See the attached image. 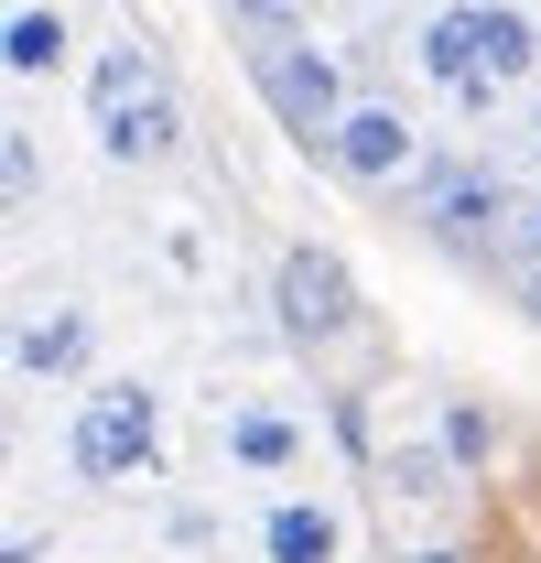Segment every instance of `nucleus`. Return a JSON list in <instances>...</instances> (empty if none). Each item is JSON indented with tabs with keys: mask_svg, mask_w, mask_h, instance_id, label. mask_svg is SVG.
<instances>
[{
	"mask_svg": "<svg viewBox=\"0 0 541 563\" xmlns=\"http://www.w3.org/2000/svg\"><path fill=\"white\" fill-rule=\"evenodd\" d=\"M66 466L87 488H131L163 466V390H141V379H98L66 422Z\"/></svg>",
	"mask_w": 541,
	"mask_h": 563,
	"instance_id": "nucleus-3",
	"label": "nucleus"
},
{
	"mask_svg": "<svg viewBox=\"0 0 541 563\" xmlns=\"http://www.w3.org/2000/svg\"><path fill=\"white\" fill-rule=\"evenodd\" d=\"M87 347H98V325H87L76 303H44V314H22V325H11V379H22V390L76 379V368H87Z\"/></svg>",
	"mask_w": 541,
	"mask_h": 563,
	"instance_id": "nucleus-7",
	"label": "nucleus"
},
{
	"mask_svg": "<svg viewBox=\"0 0 541 563\" xmlns=\"http://www.w3.org/2000/svg\"><path fill=\"white\" fill-rule=\"evenodd\" d=\"M509 250H520V261H531V272H541V196H531V207H520V217H509Z\"/></svg>",
	"mask_w": 541,
	"mask_h": 563,
	"instance_id": "nucleus-15",
	"label": "nucleus"
},
{
	"mask_svg": "<svg viewBox=\"0 0 541 563\" xmlns=\"http://www.w3.org/2000/svg\"><path fill=\"white\" fill-rule=\"evenodd\" d=\"M531 207L498 163H444V174H422V217L444 228V239H509V217Z\"/></svg>",
	"mask_w": 541,
	"mask_h": 563,
	"instance_id": "nucleus-5",
	"label": "nucleus"
},
{
	"mask_svg": "<svg viewBox=\"0 0 541 563\" xmlns=\"http://www.w3.org/2000/svg\"><path fill=\"white\" fill-rule=\"evenodd\" d=\"M0 174H11V217H33V196H44V163H33V131H22V120L0 131Z\"/></svg>",
	"mask_w": 541,
	"mask_h": 563,
	"instance_id": "nucleus-14",
	"label": "nucleus"
},
{
	"mask_svg": "<svg viewBox=\"0 0 541 563\" xmlns=\"http://www.w3.org/2000/svg\"><path fill=\"white\" fill-rule=\"evenodd\" d=\"M411 563H466V553H411Z\"/></svg>",
	"mask_w": 541,
	"mask_h": 563,
	"instance_id": "nucleus-16",
	"label": "nucleus"
},
{
	"mask_svg": "<svg viewBox=\"0 0 541 563\" xmlns=\"http://www.w3.org/2000/svg\"><path fill=\"white\" fill-rule=\"evenodd\" d=\"M411 152H422V131H411L401 109H379V98H357L336 120V141H325V163H336L346 185H401Z\"/></svg>",
	"mask_w": 541,
	"mask_h": 563,
	"instance_id": "nucleus-6",
	"label": "nucleus"
},
{
	"mask_svg": "<svg viewBox=\"0 0 541 563\" xmlns=\"http://www.w3.org/2000/svg\"><path fill=\"white\" fill-rule=\"evenodd\" d=\"M217 444H228V466H239V477H292V466H303V422L270 412V401L217 412Z\"/></svg>",
	"mask_w": 541,
	"mask_h": 563,
	"instance_id": "nucleus-9",
	"label": "nucleus"
},
{
	"mask_svg": "<svg viewBox=\"0 0 541 563\" xmlns=\"http://www.w3.org/2000/svg\"><path fill=\"white\" fill-rule=\"evenodd\" d=\"M422 76H433L455 109H498L520 76H541L531 11H509V0H444V11L422 22Z\"/></svg>",
	"mask_w": 541,
	"mask_h": 563,
	"instance_id": "nucleus-1",
	"label": "nucleus"
},
{
	"mask_svg": "<svg viewBox=\"0 0 541 563\" xmlns=\"http://www.w3.org/2000/svg\"><path fill=\"white\" fill-rule=\"evenodd\" d=\"M346 553V520L325 498H270L261 509V563H336Z\"/></svg>",
	"mask_w": 541,
	"mask_h": 563,
	"instance_id": "nucleus-10",
	"label": "nucleus"
},
{
	"mask_svg": "<svg viewBox=\"0 0 541 563\" xmlns=\"http://www.w3.org/2000/svg\"><path fill=\"white\" fill-rule=\"evenodd\" d=\"M531 314H541V272H531Z\"/></svg>",
	"mask_w": 541,
	"mask_h": 563,
	"instance_id": "nucleus-17",
	"label": "nucleus"
},
{
	"mask_svg": "<svg viewBox=\"0 0 541 563\" xmlns=\"http://www.w3.org/2000/svg\"><path fill=\"white\" fill-rule=\"evenodd\" d=\"M531 141H541V120H531Z\"/></svg>",
	"mask_w": 541,
	"mask_h": 563,
	"instance_id": "nucleus-18",
	"label": "nucleus"
},
{
	"mask_svg": "<svg viewBox=\"0 0 541 563\" xmlns=\"http://www.w3.org/2000/svg\"><path fill=\"white\" fill-rule=\"evenodd\" d=\"M250 87L270 98V120H281L292 141H314V152H325L336 120L357 109V98H346V76H336V55H325L314 33H292V44H250Z\"/></svg>",
	"mask_w": 541,
	"mask_h": 563,
	"instance_id": "nucleus-4",
	"label": "nucleus"
},
{
	"mask_svg": "<svg viewBox=\"0 0 541 563\" xmlns=\"http://www.w3.org/2000/svg\"><path fill=\"white\" fill-rule=\"evenodd\" d=\"M87 131H98L109 163H163V152H174L185 109H174V87H163V66H152L141 44H109V55L87 66Z\"/></svg>",
	"mask_w": 541,
	"mask_h": 563,
	"instance_id": "nucleus-2",
	"label": "nucleus"
},
{
	"mask_svg": "<svg viewBox=\"0 0 541 563\" xmlns=\"http://www.w3.org/2000/svg\"><path fill=\"white\" fill-rule=\"evenodd\" d=\"M0 66H11V76H55V66H66V11L22 0V11H11V33H0Z\"/></svg>",
	"mask_w": 541,
	"mask_h": 563,
	"instance_id": "nucleus-11",
	"label": "nucleus"
},
{
	"mask_svg": "<svg viewBox=\"0 0 541 563\" xmlns=\"http://www.w3.org/2000/svg\"><path fill=\"white\" fill-rule=\"evenodd\" d=\"M498 455V412L487 401H444V466H487Z\"/></svg>",
	"mask_w": 541,
	"mask_h": 563,
	"instance_id": "nucleus-12",
	"label": "nucleus"
},
{
	"mask_svg": "<svg viewBox=\"0 0 541 563\" xmlns=\"http://www.w3.org/2000/svg\"><path fill=\"white\" fill-rule=\"evenodd\" d=\"M228 22H239V33H261V44H292V33L314 22V0H228Z\"/></svg>",
	"mask_w": 541,
	"mask_h": 563,
	"instance_id": "nucleus-13",
	"label": "nucleus"
},
{
	"mask_svg": "<svg viewBox=\"0 0 541 563\" xmlns=\"http://www.w3.org/2000/svg\"><path fill=\"white\" fill-rule=\"evenodd\" d=\"M281 325H292V336H346V325H357L346 272L325 250H292V261H281Z\"/></svg>",
	"mask_w": 541,
	"mask_h": 563,
	"instance_id": "nucleus-8",
	"label": "nucleus"
}]
</instances>
